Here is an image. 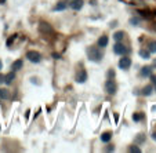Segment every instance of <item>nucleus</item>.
I'll list each match as a JSON object with an SVG mask.
<instances>
[{"label": "nucleus", "instance_id": "nucleus-1", "mask_svg": "<svg viewBox=\"0 0 156 153\" xmlns=\"http://www.w3.org/2000/svg\"><path fill=\"white\" fill-rule=\"evenodd\" d=\"M87 58L90 61H93V62H100L102 59V52H101V50L98 47L90 46L87 48Z\"/></svg>", "mask_w": 156, "mask_h": 153}, {"label": "nucleus", "instance_id": "nucleus-2", "mask_svg": "<svg viewBox=\"0 0 156 153\" xmlns=\"http://www.w3.org/2000/svg\"><path fill=\"white\" fill-rule=\"evenodd\" d=\"M105 91H106V94H109V95H115V94H116V91H118V84L115 83L113 79H108L105 82Z\"/></svg>", "mask_w": 156, "mask_h": 153}, {"label": "nucleus", "instance_id": "nucleus-3", "mask_svg": "<svg viewBox=\"0 0 156 153\" xmlns=\"http://www.w3.org/2000/svg\"><path fill=\"white\" fill-rule=\"evenodd\" d=\"M26 58H28V61H31V62H33V64H39L40 61H42V54L40 52H38V51H28L26 52Z\"/></svg>", "mask_w": 156, "mask_h": 153}, {"label": "nucleus", "instance_id": "nucleus-4", "mask_svg": "<svg viewBox=\"0 0 156 153\" xmlns=\"http://www.w3.org/2000/svg\"><path fill=\"white\" fill-rule=\"evenodd\" d=\"M39 31L40 33H43L46 36H50V35H54V29H53V26L50 24H47V22H40V25H39Z\"/></svg>", "mask_w": 156, "mask_h": 153}, {"label": "nucleus", "instance_id": "nucleus-5", "mask_svg": "<svg viewBox=\"0 0 156 153\" xmlns=\"http://www.w3.org/2000/svg\"><path fill=\"white\" fill-rule=\"evenodd\" d=\"M129 51L130 50H129L123 43H120V41H116V44L113 46V52L118 54V55H126Z\"/></svg>", "mask_w": 156, "mask_h": 153}, {"label": "nucleus", "instance_id": "nucleus-6", "mask_svg": "<svg viewBox=\"0 0 156 153\" xmlns=\"http://www.w3.org/2000/svg\"><path fill=\"white\" fill-rule=\"evenodd\" d=\"M131 66V58L127 57V55H122V58L119 59V68L123 70H127L130 69Z\"/></svg>", "mask_w": 156, "mask_h": 153}, {"label": "nucleus", "instance_id": "nucleus-7", "mask_svg": "<svg viewBox=\"0 0 156 153\" xmlns=\"http://www.w3.org/2000/svg\"><path fill=\"white\" fill-rule=\"evenodd\" d=\"M86 80H87V72H86V69L83 66H80V69L76 72V82L83 84L86 83Z\"/></svg>", "mask_w": 156, "mask_h": 153}, {"label": "nucleus", "instance_id": "nucleus-8", "mask_svg": "<svg viewBox=\"0 0 156 153\" xmlns=\"http://www.w3.org/2000/svg\"><path fill=\"white\" fill-rule=\"evenodd\" d=\"M83 0H70L69 1V7L72 8V10H75V11H79L81 10V7H83Z\"/></svg>", "mask_w": 156, "mask_h": 153}, {"label": "nucleus", "instance_id": "nucleus-9", "mask_svg": "<svg viewBox=\"0 0 156 153\" xmlns=\"http://www.w3.org/2000/svg\"><path fill=\"white\" fill-rule=\"evenodd\" d=\"M152 70H153L152 66H144V68H141L140 75H141L142 77H149L151 75H152Z\"/></svg>", "mask_w": 156, "mask_h": 153}, {"label": "nucleus", "instance_id": "nucleus-10", "mask_svg": "<svg viewBox=\"0 0 156 153\" xmlns=\"http://www.w3.org/2000/svg\"><path fill=\"white\" fill-rule=\"evenodd\" d=\"M113 134L111 133V131H105V133H102L101 134V142H104V143H108L109 141L112 139Z\"/></svg>", "mask_w": 156, "mask_h": 153}, {"label": "nucleus", "instance_id": "nucleus-11", "mask_svg": "<svg viewBox=\"0 0 156 153\" xmlns=\"http://www.w3.org/2000/svg\"><path fill=\"white\" fill-rule=\"evenodd\" d=\"M15 80V73L13 72H10V73H7L6 76H4V83L7 84V86H10V84H13V82Z\"/></svg>", "mask_w": 156, "mask_h": 153}, {"label": "nucleus", "instance_id": "nucleus-12", "mask_svg": "<svg viewBox=\"0 0 156 153\" xmlns=\"http://www.w3.org/2000/svg\"><path fill=\"white\" fill-rule=\"evenodd\" d=\"M108 43H109V39H108V36H106V35H102V36L98 39V47H101V48L106 47V46H108Z\"/></svg>", "mask_w": 156, "mask_h": 153}, {"label": "nucleus", "instance_id": "nucleus-13", "mask_svg": "<svg viewBox=\"0 0 156 153\" xmlns=\"http://www.w3.org/2000/svg\"><path fill=\"white\" fill-rule=\"evenodd\" d=\"M22 66H24V61L22 59H17V61H14L13 65H11V69L14 70V72H17V70L22 69Z\"/></svg>", "mask_w": 156, "mask_h": 153}, {"label": "nucleus", "instance_id": "nucleus-14", "mask_svg": "<svg viewBox=\"0 0 156 153\" xmlns=\"http://www.w3.org/2000/svg\"><path fill=\"white\" fill-rule=\"evenodd\" d=\"M68 7V3L66 1H58L54 7V11H64L65 8Z\"/></svg>", "mask_w": 156, "mask_h": 153}, {"label": "nucleus", "instance_id": "nucleus-15", "mask_svg": "<svg viewBox=\"0 0 156 153\" xmlns=\"http://www.w3.org/2000/svg\"><path fill=\"white\" fill-rule=\"evenodd\" d=\"M152 92H153V86L152 84H148V86H145L142 88V95L145 97H149Z\"/></svg>", "mask_w": 156, "mask_h": 153}, {"label": "nucleus", "instance_id": "nucleus-16", "mask_svg": "<svg viewBox=\"0 0 156 153\" xmlns=\"http://www.w3.org/2000/svg\"><path fill=\"white\" fill-rule=\"evenodd\" d=\"M138 54H140V57L144 58V59H149L151 58V52L148 48H141V50L138 51Z\"/></svg>", "mask_w": 156, "mask_h": 153}, {"label": "nucleus", "instance_id": "nucleus-17", "mask_svg": "<svg viewBox=\"0 0 156 153\" xmlns=\"http://www.w3.org/2000/svg\"><path fill=\"white\" fill-rule=\"evenodd\" d=\"M125 36H126V33L123 31H118V32H115V35H113V39H115V41H123Z\"/></svg>", "mask_w": 156, "mask_h": 153}, {"label": "nucleus", "instance_id": "nucleus-18", "mask_svg": "<svg viewBox=\"0 0 156 153\" xmlns=\"http://www.w3.org/2000/svg\"><path fill=\"white\" fill-rule=\"evenodd\" d=\"M11 97L10 91L7 88H0V99H8Z\"/></svg>", "mask_w": 156, "mask_h": 153}, {"label": "nucleus", "instance_id": "nucleus-19", "mask_svg": "<svg viewBox=\"0 0 156 153\" xmlns=\"http://www.w3.org/2000/svg\"><path fill=\"white\" fill-rule=\"evenodd\" d=\"M144 142H145V134H138L134 138V143H137V145H141Z\"/></svg>", "mask_w": 156, "mask_h": 153}, {"label": "nucleus", "instance_id": "nucleus-20", "mask_svg": "<svg viewBox=\"0 0 156 153\" xmlns=\"http://www.w3.org/2000/svg\"><path fill=\"white\" fill-rule=\"evenodd\" d=\"M146 47H148L149 52H156V40H149Z\"/></svg>", "mask_w": 156, "mask_h": 153}, {"label": "nucleus", "instance_id": "nucleus-21", "mask_svg": "<svg viewBox=\"0 0 156 153\" xmlns=\"http://www.w3.org/2000/svg\"><path fill=\"white\" fill-rule=\"evenodd\" d=\"M144 119V113L137 112V113H133V120L134 121H141Z\"/></svg>", "mask_w": 156, "mask_h": 153}, {"label": "nucleus", "instance_id": "nucleus-22", "mask_svg": "<svg viewBox=\"0 0 156 153\" xmlns=\"http://www.w3.org/2000/svg\"><path fill=\"white\" fill-rule=\"evenodd\" d=\"M129 152H134V153H141V149L137 146V143L135 145H131L129 146Z\"/></svg>", "mask_w": 156, "mask_h": 153}, {"label": "nucleus", "instance_id": "nucleus-23", "mask_svg": "<svg viewBox=\"0 0 156 153\" xmlns=\"http://www.w3.org/2000/svg\"><path fill=\"white\" fill-rule=\"evenodd\" d=\"M17 36H18V35H14V36H11V37H8V40H7V47H11V44L15 41Z\"/></svg>", "mask_w": 156, "mask_h": 153}, {"label": "nucleus", "instance_id": "nucleus-24", "mask_svg": "<svg viewBox=\"0 0 156 153\" xmlns=\"http://www.w3.org/2000/svg\"><path fill=\"white\" fill-rule=\"evenodd\" d=\"M130 24L133 26H138V24H140V19H138L137 17H133V18H130Z\"/></svg>", "mask_w": 156, "mask_h": 153}, {"label": "nucleus", "instance_id": "nucleus-25", "mask_svg": "<svg viewBox=\"0 0 156 153\" xmlns=\"http://www.w3.org/2000/svg\"><path fill=\"white\" fill-rule=\"evenodd\" d=\"M113 150H115L113 145H108V146L105 148V152H113Z\"/></svg>", "mask_w": 156, "mask_h": 153}, {"label": "nucleus", "instance_id": "nucleus-26", "mask_svg": "<svg viewBox=\"0 0 156 153\" xmlns=\"http://www.w3.org/2000/svg\"><path fill=\"white\" fill-rule=\"evenodd\" d=\"M151 82H152V83H153V84H155L156 83V75H151Z\"/></svg>", "mask_w": 156, "mask_h": 153}, {"label": "nucleus", "instance_id": "nucleus-27", "mask_svg": "<svg viewBox=\"0 0 156 153\" xmlns=\"http://www.w3.org/2000/svg\"><path fill=\"white\" fill-rule=\"evenodd\" d=\"M115 76V70H109L108 72V77H113Z\"/></svg>", "mask_w": 156, "mask_h": 153}, {"label": "nucleus", "instance_id": "nucleus-28", "mask_svg": "<svg viewBox=\"0 0 156 153\" xmlns=\"http://www.w3.org/2000/svg\"><path fill=\"white\" fill-rule=\"evenodd\" d=\"M0 83H4V76L0 73Z\"/></svg>", "mask_w": 156, "mask_h": 153}, {"label": "nucleus", "instance_id": "nucleus-29", "mask_svg": "<svg viewBox=\"0 0 156 153\" xmlns=\"http://www.w3.org/2000/svg\"><path fill=\"white\" fill-rule=\"evenodd\" d=\"M116 24H118L116 21H113V22H111V28H115V26H116Z\"/></svg>", "mask_w": 156, "mask_h": 153}, {"label": "nucleus", "instance_id": "nucleus-30", "mask_svg": "<svg viewBox=\"0 0 156 153\" xmlns=\"http://www.w3.org/2000/svg\"><path fill=\"white\" fill-rule=\"evenodd\" d=\"M90 4H91V6H95V4H97V0H91Z\"/></svg>", "mask_w": 156, "mask_h": 153}, {"label": "nucleus", "instance_id": "nucleus-31", "mask_svg": "<svg viewBox=\"0 0 156 153\" xmlns=\"http://www.w3.org/2000/svg\"><path fill=\"white\" fill-rule=\"evenodd\" d=\"M152 139L156 141V133H153V134H152Z\"/></svg>", "mask_w": 156, "mask_h": 153}, {"label": "nucleus", "instance_id": "nucleus-32", "mask_svg": "<svg viewBox=\"0 0 156 153\" xmlns=\"http://www.w3.org/2000/svg\"><path fill=\"white\" fill-rule=\"evenodd\" d=\"M123 1H127L129 4H133V0H123Z\"/></svg>", "mask_w": 156, "mask_h": 153}, {"label": "nucleus", "instance_id": "nucleus-33", "mask_svg": "<svg viewBox=\"0 0 156 153\" xmlns=\"http://www.w3.org/2000/svg\"><path fill=\"white\" fill-rule=\"evenodd\" d=\"M3 68V62H1V59H0V69Z\"/></svg>", "mask_w": 156, "mask_h": 153}, {"label": "nucleus", "instance_id": "nucleus-34", "mask_svg": "<svg viewBox=\"0 0 156 153\" xmlns=\"http://www.w3.org/2000/svg\"><path fill=\"white\" fill-rule=\"evenodd\" d=\"M153 90H155V91H156V83H155V88H153Z\"/></svg>", "mask_w": 156, "mask_h": 153}]
</instances>
